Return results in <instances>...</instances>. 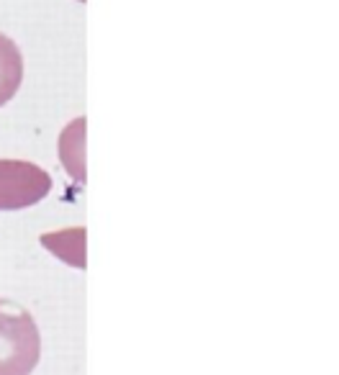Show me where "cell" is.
Wrapping results in <instances>:
<instances>
[{"mask_svg": "<svg viewBox=\"0 0 339 375\" xmlns=\"http://www.w3.org/2000/svg\"><path fill=\"white\" fill-rule=\"evenodd\" d=\"M39 357L41 337L31 311L0 298V375H31Z\"/></svg>", "mask_w": 339, "mask_h": 375, "instance_id": "1", "label": "cell"}, {"mask_svg": "<svg viewBox=\"0 0 339 375\" xmlns=\"http://www.w3.org/2000/svg\"><path fill=\"white\" fill-rule=\"evenodd\" d=\"M52 190L44 167L26 159H0V211H21Z\"/></svg>", "mask_w": 339, "mask_h": 375, "instance_id": "2", "label": "cell"}, {"mask_svg": "<svg viewBox=\"0 0 339 375\" xmlns=\"http://www.w3.org/2000/svg\"><path fill=\"white\" fill-rule=\"evenodd\" d=\"M23 80V57L13 39L0 33V106H6L21 88Z\"/></svg>", "mask_w": 339, "mask_h": 375, "instance_id": "3", "label": "cell"}]
</instances>
